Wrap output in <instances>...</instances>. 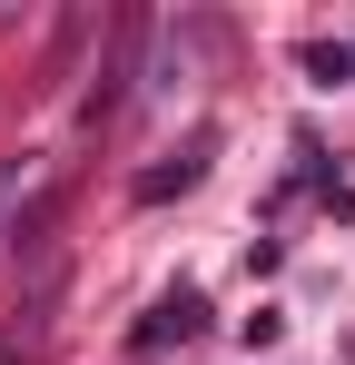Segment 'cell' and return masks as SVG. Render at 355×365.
<instances>
[{
    "mask_svg": "<svg viewBox=\"0 0 355 365\" xmlns=\"http://www.w3.org/2000/svg\"><path fill=\"white\" fill-rule=\"evenodd\" d=\"M138 50H148V10H118V20H109V50H99V69H89V99H79L89 128L118 119V99H128V79H138Z\"/></svg>",
    "mask_w": 355,
    "mask_h": 365,
    "instance_id": "1",
    "label": "cell"
},
{
    "mask_svg": "<svg viewBox=\"0 0 355 365\" xmlns=\"http://www.w3.org/2000/svg\"><path fill=\"white\" fill-rule=\"evenodd\" d=\"M207 158H217V128H187V148H178L168 168H148V178L128 187V197H138V207H158V197H187V187L207 178Z\"/></svg>",
    "mask_w": 355,
    "mask_h": 365,
    "instance_id": "2",
    "label": "cell"
},
{
    "mask_svg": "<svg viewBox=\"0 0 355 365\" xmlns=\"http://www.w3.org/2000/svg\"><path fill=\"white\" fill-rule=\"evenodd\" d=\"M197 326H207V306L178 287V297H158V306H148V326H138V356H158V346H187Z\"/></svg>",
    "mask_w": 355,
    "mask_h": 365,
    "instance_id": "3",
    "label": "cell"
},
{
    "mask_svg": "<svg viewBox=\"0 0 355 365\" xmlns=\"http://www.w3.org/2000/svg\"><path fill=\"white\" fill-rule=\"evenodd\" d=\"M306 79H316V89L355 79V50H346V40H306Z\"/></svg>",
    "mask_w": 355,
    "mask_h": 365,
    "instance_id": "4",
    "label": "cell"
},
{
    "mask_svg": "<svg viewBox=\"0 0 355 365\" xmlns=\"http://www.w3.org/2000/svg\"><path fill=\"white\" fill-rule=\"evenodd\" d=\"M79 40H89V10H69V20H59V40H50V60H40V69L69 79V50H79Z\"/></svg>",
    "mask_w": 355,
    "mask_h": 365,
    "instance_id": "5",
    "label": "cell"
}]
</instances>
